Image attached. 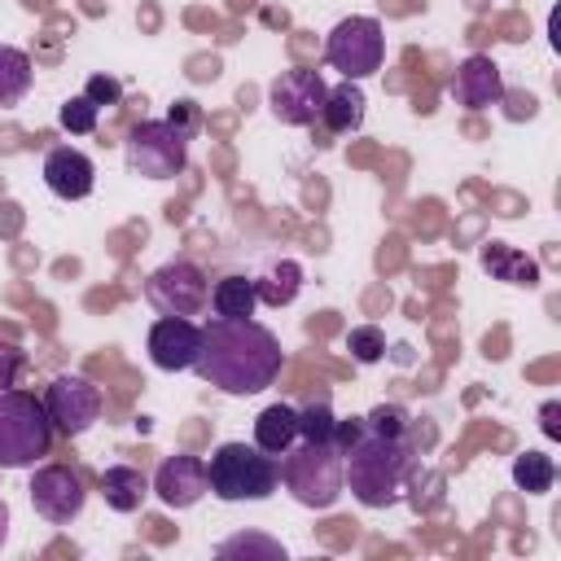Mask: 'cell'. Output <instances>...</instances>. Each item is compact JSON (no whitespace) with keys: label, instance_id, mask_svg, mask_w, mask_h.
<instances>
[{"label":"cell","instance_id":"cell-1","mask_svg":"<svg viewBox=\"0 0 561 561\" xmlns=\"http://www.w3.org/2000/svg\"><path fill=\"white\" fill-rule=\"evenodd\" d=\"M193 368L202 381H210L224 394H259L280 377L285 351L267 324L250 316L245 320L215 316L202 324V351Z\"/></svg>","mask_w":561,"mask_h":561},{"label":"cell","instance_id":"cell-2","mask_svg":"<svg viewBox=\"0 0 561 561\" xmlns=\"http://www.w3.org/2000/svg\"><path fill=\"white\" fill-rule=\"evenodd\" d=\"M416 469L408 434H377L359 421V434L342 451V482L364 508H390L403 500Z\"/></svg>","mask_w":561,"mask_h":561},{"label":"cell","instance_id":"cell-3","mask_svg":"<svg viewBox=\"0 0 561 561\" xmlns=\"http://www.w3.org/2000/svg\"><path fill=\"white\" fill-rule=\"evenodd\" d=\"M280 482L302 508H333L346 491L337 438H298L280 460Z\"/></svg>","mask_w":561,"mask_h":561},{"label":"cell","instance_id":"cell-4","mask_svg":"<svg viewBox=\"0 0 561 561\" xmlns=\"http://www.w3.org/2000/svg\"><path fill=\"white\" fill-rule=\"evenodd\" d=\"M206 478L210 495H219L224 504L267 500L280 486V460L254 443H219L206 460Z\"/></svg>","mask_w":561,"mask_h":561},{"label":"cell","instance_id":"cell-5","mask_svg":"<svg viewBox=\"0 0 561 561\" xmlns=\"http://www.w3.org/2000/svg\"><path fill=\"white\" fill-rule=\"evenodd\" d=\"M53 421L44 412V399L26 390H0V469H26L39 456H48Z\"/></svg>","mask_w":561,"mask_h":561},{"label":"cell","instance_id":"cell-6","mask_svg":"<svg viewBox=\"0 0 561 561\" xmlns=\"http://www.w3.org/2000/svg\"><path fill=\"white\" fill-rule=\"evenodd\" d=\"M123 162L140 180H175L188 162V140L167 118H145L123 140Z\"/></svg>","mask_w":561,"mask_h":561},{"label":"cell","instance_id":"cell-7","mask_svg":"<svg viewBox=\"0 0 561 561\" xmlns=\"http://www.w3.org/2000/svg\"><path fill=\"white\" fill-rule=\"evenodd\" d=\"M324 61H329L342 79H351V83H359V79H368L373 70H381V61H386L381 22H377V18H364V13L342 18V22L329 31V39H324Z\"/></svg>","mask_w":561,"mask_h":561},{"label":"cell","instance_id":"cell-8","mask_svg":"<svg viewBox=\"0 0 561 561\" xmlns=\"http://www.w3.org/2000/svg\"><path fill=\"white\" fill-rule=\"evenodd\" d=\"M145 298H149V307H153L158 316H188V320H193V316H202L206 302H210V280H206V272H202L197 263L171 259V263H162V267L149 272Z\"/></svg>","mask_w":561,"mask_h":561},{"label":"cell","instance_id":"cell-9","mask_svg":"<svg viewBox=\"0 0 561 561\" xmlns=\"http://www.w3.org/2000/svg\"><path fill=\"white\" fill-rule=\"evenodd\" d=\"M44 412H48V421L61 438H79L101 416V390L79 373H61L44 390Z\"/></svg>","mask_w":561,"mask_h":561},{"label":"cell","instance_id":"cell-10","mask_svg":"<svg viewBox=\"0 0 561 561\" xmlns=\"http://www.w3.org/2000/svg\"><path fill=\"white\" fill-rule=\"evenodd\" d=\"M324 75L311 70V66H294V70H280L272 83H267V110L285 123V127H311L320 118V105H324Z\"/></svg>","mask_w":561,"mask_h":561},{"label":"cell","instance_id":"cell-11","mask_svg":"<svg viewBox=\"0 0 561 561\" xmlns=\"http://www.w3.org/2000/svg\"><path fill=\"white\" fill-rule=\"evenodd\" d=\"M26 491H31L35 513H39L44 522H53V526L75 522V517L83 513V500H88L83 478H79L75 469H66V465H44V469H35Z\"/></svg>","mask_w":561,"mask_h":561},{"label":"cell","instance_id":"cell-12","mask_svg":"<svg viewBox=\"0 0 561 561\" xmlns=\"http://www.w3.org/2000/svg\"><path fill=\"white\" fill-rule=\"evenodd\" d=\"M145 346H149V359H153L162 373H184V368L197 364L202 324L188 320V316H162V320H153Z\"/></svg>","mask_w":561,"mask_h":561},{"label":"cell","instance_id":"cell-13","mask_svg":"<svg viewBox=\"0 0 561 561\" xmlns=\"http://www.w3.org/2000/svg\"><path fill=\"white\" fill-rule=\"evenodd\" d=\"M149 491L167 504V508H193L206 491H210V478H206V460L202 456H188V451H175L158 465Z\"/></svg>","mask_w":561,"mask_h":561},{"label":"cell","instance_id":"cell-14","mask_svg":"<svg viewBox=\"0 0 561 561\" xmlns=\"http://www.w3.org/2000/svg\"><path fill=\"white\" fill-rule=\"evenodd\" d=\"M451 101L465 110H491L504 101V75L486 53H473L451 75Z\"/></svg>","mask_w":561,"mask_h":561},{"label":"cell","instance_id":"cell-15","mask_svg":"<svg viewBox=\"0 0 561 561\" xmlns=\"http://www.w3.org/2000/svg\"><path fill=\"white\" fill-rule=\"evenodd\" d=\"M44 184H48V193H57L61 202H79V197L92 193L96 167H92V158H88L83 149L57 145V149H48V158H44Z\"/></svg>","mask_w":561,"mask_h":561},{"label":"cell","instance_id":"cell-16","mask_svg":"<svg viewBox=\"0 0 561 561\" xmlns=\"http://www.w3.org/2000/svg\"><path fill=\"white\" fill-rule=\"evenodd\" d=\"M298 443V408L294 403H267L254 416V447H263L267 456H285Z\"/></svg>","mask_w":561,"mask_h":561},{"label":"cell","instance_id":"cell-17","mask_svg":"<svg viewBox=\"0 0 561 561\" xmlns=\"http://www.w3.org/2000/svg\"><path fill=\"white\" fill-rule=\"evenodd\" d=\"M320 123L333 131V136H346V131H359L364 127V92L359 83H337L324 92V105H320Z\"/></svg>","mask_w":561,"mask_h":561},{"label":"cell","instance_id":"cell-18","mask_svg":"<svg viewBox=\"0 0 561 561\" xmlns=\"http://www.w3.org/2000/svg\"><path fill=\"white\" fill-rule=\"evenodd\" d=\"M482 267H486L495 280H504V285H522V289H535V285H539V263L526 259L522 250L504 245V241L482 245Z\"/></svg>","mask_w":561,"mask_h":561},{"label":"cell","instance_id":"cell-19","mask_svg":"<svg viewBox=\"0 0 561 561\" xmlns=\"http://www.w3.org/2000/svg\"><path fill=\"white\" fill-rule=\"evenodd\" d=\"M101 495H105V504L114 513H136L145 504V495H149V478L140 469H131V465H110L101 473Z\"/></svg>","mask_w":561,"mask_h":561},{"label":"cell","instance_id":"cell-20","mask_svg":"<svg viewBox=\"0 0 561 561\" xmlns=\"http://www.w3.org/2000/svg\"><path fill=\"white\" fill-rule=\"evenodd\" d=\"M302 289V267L294 259H276L263 267V276H254V294L263 307H289Z\"/></svg>","mask_w":561,"mask_h":561},{"label":"cell","instance_id":"cell-21","mask_svg":"<svg viewBox=\"0 0 561 561\" xmlns=\"http://www.w3.org/2000/svg\"><path fill=\"white\" fill-rule=\"evenodd\" d=\"M210 307H215V316H224V320H245V316H254V307H259L254 276L232 272V276L215 280V289H210Z\"/></svg>","mask_w":561,"mask_h":561},{"label":"cell","instance_id":"cell-22","mask_svg":"<svg viewBox=\"0 0 561 561\" xmlns=\"http://www.w3.org/2000/svg\"><path fill=\"white\" fill-rule=\"evenodd\" d=\"M31 83H35L31 57L22 48H13V44H0V110L18 105L31 92Z\"/></svg>","mask_w":561,"mask_h":561},{"label":"cell","instance_id":"cell-23","mask_svg":"<svg viewBox=\"0 0 561 561\" xmlns=\"http://www.w3.org/2000/svg\"><path fill=\"white\" fill-rule=\"evenodd\" d=\"M513 482H517V491H526V495L552 491V482H557L552 456H543V451H522V456L513 460Z\"/></svg>","mask_w":561,"mask_h":561},{"label":"cell","instance_id":"cell-24","mask_svg":"<svg viewBox=\"0 0 561 561\" xmlns=\"http://www.w3.org/2000/svg\"><path fill=\"white\" fill-rule=\"evenodd\" d=\"M346 351H351L359 364H377V359L386 355V333H381L377 324H355V329L346 333Z\"/></svg>","mask_w":561,"mask_h":561},{"label":"cell","instance_id":"cell-25","mask_svg":"<svg viewBox=\"0 0 561 561\" xmlns=\"http://www.w3.org/2000/svg\"><path fill=\"white\" fill-rule=\"evenodd\" d=\"M96 114H101V110H96L83 92H79V96H70V101L57 110V118H61V127H66L70 136H88V131H96Z\"/></svg>","mask_w":561,"mask_h":561},{"label":"cell","instance_id":"cell-26","mask_svg":"<svg viewBox=\"0 0 561 561\" xmlns=\"http://www.w3.org/2000/svg\"><path fill=\"white\" fill-rule=\"evenodd\" d=\"M333 430H337V416L324 399L298 408V438H333Z\"/></svg>","mask_w":561,"mask_h":561},{"label":"cell","instance_id":"cell-27","mask_svg":"<svg viewBox=\"0 0 561 561\" xmlns=\"http://www.w3.org/2000/svg\"><path fill=\"white\" fill-rule=\"evenodd\" d=\"M245 552H259V557H267V561H285V548L280 543H272V539H263V535H237V539H228V543H219V557H245Z\"/></svg>","mask_w":561,"mask_h":561},{"label":"cell","instance_id":"cell-28","mask_svg":"<svg viewBox=\"0 0 561 561\" xmlns=\"http://www.w3.org/2000/svg\"><path fill=\"white\" fill-rule=\"evenodd\" d=\"M368 430H377V434H408V412L399 408V403H377L368 416H359Z\"/></svg>","mask_w":561,"mask_h":561},{"label":"cell","instance_id":"cell-29","mask_svg":"<svg viewBox=\"0 0 561 561\" xmlns=\"http://www.w3.org/2000/svg\"><path fill=\"white\" fill-rule=\"evenodd\" d=\"M22 364H26V351H22L18 342H9V337H0V390H9V386L18 381V373H22Z\"/></svg>","mask_w":561,"mask_h":561},{"label":"cell","instance_id":"cell-30","mask_svg":"<svg viewBox=\"0 0 561 561\" xmlns=\"http://www.w3.org/2000/svg\"><path fill=\"white\" fill-rule=\"evenodd\" d=\"M83 96L101 110V105H118L123 88H118V79H110V75H92V79H88V88H83Z\"/></svg>","mask_w":561,"mask_h":561},{"label":"cell","instance_id":"cell-31","mask_svg":"<svg viewBox=\"0 0 561 561\" xmlns=\"http://www.w3.org/2000/svg\"><path fill=\"white\" fill-rule=\"evenodd\" d=\"M167 123L188 140V136L197 131V105H193V101H175V105L167 110Z\"/></svg>","mask_w":561,"mask_h":561},{"label":"cell","instance_id":"cell-32","mask_svg":"<svg viewBox=\"0 0 561 561\" xmlns=\"http://www.w3.org/2000/svg\"><path fill=\"white\" fill-rule=\"evenodd\" d=\"M539 430H543L552 443L561 438V403H557V399H548V403L539 408Z\"/></svg>","mask_w":561,"mask_h":561},{"label":"cell","instance_id":"cell-33","mask_svg":"<svg viewBox=\"0 0 561 561\" xmlns=\"http://www.w3.org/2000/svg\"><path fill=\"white\" fill-rule=\"evenodd\" d=\"M4 539H9V504L0 500V543H4Z\"/></svg>","mask_w":561,"mask_h":561}]
</instances>
